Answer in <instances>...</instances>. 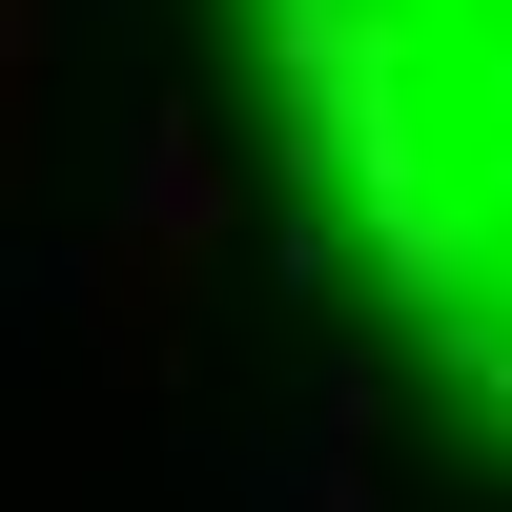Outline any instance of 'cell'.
Masks as SVG:
<instances>
[{"label":"cell","mask_w":512,"mask_h":512,"mask_svg":"<svg viewBox=\"0 0 512 512\" xmlns=\"http://www.w3.org/2000/svg\"><path fill=\"white\" fill-rule=\"evenodd\" d=\"M267 21L308 185L512 431V0H267Z\"/></svg>","instance_id":"obj_1"}]
</instances>
